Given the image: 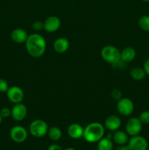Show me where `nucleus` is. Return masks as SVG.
Wrapping results in <instances>:
<instances>
[{"label": "nucleus", "mask_w": 149, "mask_h": 150, "mask_svg": "<svg viewBox=\"0 0 149 150\" xmlns=\"http://www.w3.org/2000/svg\"><path fill=\"white\" fill-rule=\"evenodd\" d=\"M25 44L27 52L34 58L42 57L46 50V40L43 36L37 33L29 35Z\"/></svg>", "instance_id": "nucleus-1"}, {"label": "nucleus", "mask_w": 149, "mask_h": 150, "mask_svg": "<svg viewBox=\"0 0 149 150\" xmlns=\"http://www.w3.org/2000/svg\"><path fill=\"white\" fill-rule=\"evenodd\" d=\"M105 127L101 123L91 122L84 128L83 138L89 143H96L104 137Z\"/></svg>", "instance_id": "nucleus-2"}, {"label": "nucleus", "mask_w": 149, "mask_h": 150, "mask_svg": "<svg viewBox=\"0 0 149 150\" xmlns=\"http://www.w3.org/2000/svg\"><path fill=\"white\" fill-rule=\"evenodd\" d=\"M101 57L106 62L112 65L121 60V51L114 45H105L101 50Z\"/></svg>", "instance_id": "nucleus-3"}, {"label": "nucleus", "mask_w": 149, "mask_h": 150, "mask_svg": "<svg viewBox=\"0 0 149 150\" xmlns=\"http://www.w3.org/2000/svg\"><path fill=\"white\" fill-rule=\"evenodd\" d=\"M48 125L46 122L42 120H35L29 125V133L35 138H42L48 133Z\"/></svg>", "instance_id": "nucleus-4"}, {"label": "nucleus", "mask_w": 149, "mask_h": 150, "mask_svg": "<svg viewBox=\"0 0 149 150\" xmlns=\"http://www.w3.org/2000/svg\"><path fill=\"white\" fill-rule=\"evenodd\" d=\"M117 110L121 115L127 117L134 112V105L133 101L128 98H121L116 105Z\"/></svg>", "instance_id": "nucleus-5"}, {"label": "nucleus", "mask_w": 149, "mask_h": 150, "mask_svg": "<svg viewBox=\"0 0 149 150\" xmlns=\"http://www.w3.org/2000/svg\"><path fill=\"white\" fill-rule=\"evenodd\" d=\"M143 128V123L137 117H131L126 123V132L129 136L139 135Z\"/></svg>", "instance_id": "nucleus-6"}, {"label": "nucleus", "mask_w": 149, "mask_h": 150, "mask_svg": "<svg viewBox=\"0 0 149 150\" xmlns=\"http://www.w3.org/2000/svg\"><path fill=\"white\" fill-rule=\"evenodd\" d=\"M10 136L14 142L23 143L27 139L28 132L23 126L15 125L10 129Z\"/></svg>", "instance_id": "nucleus-7"}, {"label": "nucleus", "mask_w": 149, "mask_h": 150, "mask_svg": "<svg viewBox=\"0 0 149 150\" xmlns=\"http://www.w3.org/2000/svg\"><path fill=\"white\" fill-rule=\"evenodd\" d=\"M127 145L129 150H147L148 146L147 140L140 135L131 136Z\"/></svg>", "instance_id": "nucleus-8"}, {"label": "nucleus", "mask_w": 149, "mask_h": 150, "mask_svg": "<svg viewBox=\"0 0 149 150\" xmlns=\"http://www.w3.org/2000/svg\"><path fill=\"white\" fill-rule=\"evenodd\" d=\"M9 100L14 104L20 103L24 99V92L23 89L18 86H13L9 87L6 92Z\"/></svg>", "instance_id": "nucleus-9"}, {"label": "nucleus", "mask_w": 149, "mask_h": 150, "mask_svg": "<svg viewBox=\"0 0 149 150\" xmlns=\"http://www.w3.org/2000/svg\"><path fill=\"white\" fill-rule=\"evenodd\" d=\"M27 113V107L22 103L15 104L14 106L11 108V117L16 122H20L24 120Z\"/></svg>", "instance_id": "nucleus-10"}, {"label": "nucleus", "mask_w": 149, "mask_h": 150, "mask_svg": "<svg viewBox=\"0 0 149 150\" xmlns=\"http://www.w3.org/2000/svg\"><path fill=\"white\" fill-rule=\"evenodd\" d=\"M61 20L56 16H51L44 21V29L48 32H55L61 26Z\"/></svg>", "instance_id": "nucleus-11"}, {"label": "nucleus", "mask_w": 149, "mask_h": 150, "mask_svg": "<svg viewBox=\"0 0 149 150\" xmlns=\"http://www.w3.org/2000/svg\"><path fill=\"white\" fill-rule=\"evenodd\" d=\"M121 126V120L118 116L110 115L105 119V127L110 131L118 130Z\"/></svg>", "instance_id": "nucleus-12"}, {"label": "nucleus", "mask_w": 149, "mask_h": 150, "mask_svg": "<svg viewBox=\"0 0 149 150\" xmlns=\"http://www.w3.org/2000/svg\"><path fill=\"white\" fill-rule=\"evenodd\" d=\"M83 132L84 129L83 127L77 123L71 124L67 128V134L73 139H79L83 137Z\"/></svg>", "instance_id": "nucleus-13"}, {"label": "nucleus", "mask_w": 149, "mask_h": 150, "mask_svg": "<svg viewBox=\"0 0 149 150\" xmlns=\"http://www.w3.org/2000/svg\"><path fill=\"white\" fill-rule=\"evenodd\" d=\"M28 36H29V35L26 32V31L21 29V28L15 29L12 32L11 35H10L12 40L13 42H16V43H23V42H26Z\"/></svg>", "instance_id": "nucleus-14"}, {"label": "nucleus", "mask_w": 149, "mask_h": 150, "mask_svg": "<svg viewBox=\"0 0 149 150\" xmlns=\"http://www.w3.org/2000/svg\"><path fill=\"white\" fill-rule=\"evenodd\" d=\"M54 51L58 54L65 53L70 48V42L65 38H58L53 42Z\"/></svg>", "instance_id": "nucleus-15"}, {"label": "nucleus", "mask_w": 149, "mask_h": 150, "mask_svg": "<svg viewBox=\"0 0 149 150\" xmlns=\"http://www.w3.org/2000/svg\"><path fill=\"white\" fill-rule=\"evenodd\" d=\"M136 57V51L132 47H127L121 51V60L124 62L129 63Z\"/></svg>", "instance_id": "nucleus-16"}, {"label": "nucleus", "mask_w": 149, "mask_h": 150, "mask_svg": "<svg viewBox=\"0 0 149 150\" xmlns=\"http://www.w3.org/2000/svg\"><path fill=\"white\" fill-rule=\"evenodd\" d=\"M129 135L122 130H115L112 133V140L118 145H125L129 142Z\"/></svg>", "instance_id": "nucleus-17"}, {"label": "nucleus", "mask_w": 149, "mask_h": 150, "mask_svg": "<svg viewBox=\"0 0 149 150\" xmlns=\"http://www.w3.org/2000/svg\"><path fill=\"white\" fill-rule=\"evenodd\" d=\"M130 76L134 80L140 81L145 78L146 73L143 68L140 67H135L130 70Z\"/></svg>", "instance_id": "nucleus-18"}, {"label": "nucleus", "mask_w": 149, "mask_h": 150, "mask_svg": "<svg viewBox=\"0 0 149 150\" xmlns=\"http://www.w3.org/2000/svg\"><path fill=\"white\" fill-rule=\"evenodd\" d=\"M98 150H112L113 149V143L112 139L107 137H103L98 142Z\"/></svg>", "instance_id": "nucleus-19"}, {"label": "nucleus", "mask_w": 149, "mask_h": 150, "mask_svg": "<svg viewBox=\"0 0 149 150\" xmlns=\"http://www.w3.org/2000/svg\"><path fill=\"white\" fill-rule=\"evenodd\" d=\"M48 136L51 140L56 142L58 141L62 136V132H61V129L56 126H53V127L48 128Z\"/></svg>", "instance_id": "nucleus-20"}, {"label": "nucleus", "mask_w": 149, "mask_h": 150, "mask_svg": "<svg viewBox=\"0 0 149 150\" xmlns=\"http://www.w3.org/2000/svg\"><path fill=\"white\" fill-rule=\"evenodd\" d=\"M139 27L145 32H149V16L145 15L138 20Z\"/></svg>", "instance_id": "nucleus-21"}, {"label": "nucleus", "mask_w": 149, "mask_h": 150, "mask_svg": "<svg viewBox=\"0 0 149 150\" xmlns=\"http://www.w3.org/2000/svg\"><path fill=\"white\" fill-rule=\"evenodd\" d=\"M139 119L141 121L143 124H149V111L145 110L143 111L141 114H140Z\"/></svg>", "instance_id": "nucleus-22"}, {"label": "nucleus", "mask_w": 149, "mask_h": 150, "mask_svg": "<svg viewBox=\"0 0 149 150\" xmlns=\"http://www.w3.org/2000/svg\"><path fill=\"white\" fill-rule=\"evenodd\" d=\"M32 26L34 30L39 32V31L44 29V22L41 21H35L32 23Z\"/></svg>", "instance_id": "nucleus-23"}, {"label": "nucleus", "mask_w": 149, "mask_h": 150, "mask_svg": "<svg viewBox=\"0 0 149 150\" xmlns=\"http://www.w3.org/2000/svg\"><path fill=\"white\" fill-rule=\"evenodd\" d=\"M9 87L10 86H9L7 81L4 79H0V92H1V93L7 92Z\"/></svg>", "instance_id": "nucleus-24"}, {"label": "nucleus", "mask_w": 149, "mask_h": 150, "mask_svg": "<svg viewBox=\"0 0 149 150\" xmlns=\"http://www.w3.org/2000/svg\"><path fill=\"white\" fill-rule=\"evenodd\" d=\"M0 114L2 118H8L11 117V109L8 107H4L0 110Z\"/></svg>", "instance_id": "nucleus-25"}, {"label": "nucleus", "mask_w": 149, "mask_h": 150, "mask_svg": "<svg viewBox=\"0 0 149 150\" xmlns=\"http://www.w3.org/2000/svg\"><path fill=\"white\" fill-rule=\"evenodd\" d=\"M111 95H112V98H113L114 100H116L118 101V100H120L122 98V92H121V91L120 90V89H115L112 91Z\"/></svg>", "instance_id": "nucleus-26"}, {"label": "nucleus", "mask_w": 149, "mask_h": 150, "mask_svg": "<svg viewBox=\"0 0 149 150\" xmlns=\"http://www.w3.org/2000/svg\"><path fill=\"white\" fill-rule=\"evenodd\" d=\"M48 150H62L61 146L57 144H53L50 145L48 147Z\"/></svg>", "instance_id": "nucleus-27"}, {"label": "nucleus", "mask_w": 149, "mask_h": 150, "mask_svg": "<svg viewBox=\"0 0 149 150\" xmlns=\"http://www.w3.org/2000/svg\"><path fill=\"white\" fill-rule=\"evenodd\" d=\"M143 69L145 71L146 75L149 76V59H148L144 63V65H143Z\"/></svg>", "instance_id": "nucleus-28"}, {"label": "nucleus", "mask_w": 149, "mask_h": 150, "mask_svg": "<svg viewBox=\"0 0 149 150\" xmlns=\"http://www.w3.org/2000/svg\"><path fill=\"white\" fill-rule=\"evenodd\" d=\"M115 150H129V149L128 145H118V147L115 149Z\"/></svg>", "instance_id": "nucleus-29"}, {"label": "nucleus", "mask_w": 149, "mask_h": 150, "mask_svg": "<svg viewBox=\"0 0 149 150\" xmlns=\"http://www.w3.org/2000/svg\"><path fill=\"white\" fill-rule=\"evenodd\" d=\"M2 117H1V114H0V125H1V121H2Z\"/></svg>", "instance_id": "nucleus-30"}, {"label": "nucleus", "mask_w": 149, "mask_h": 150, "mask_svg": "<svg viewBox=\"0 0 149 150\" xmlns=\"http://www.w3.org/2000/svg\"><path fill=\"white\" fill-rule=\"evenodd\" d=\"M65 150H76V149H73V148H68V149H66Z\"/></svg>", "instance_id": "nucleus-31"}, {"label": "nucleus", "mask_w": 149, "mask_h": 150, "mask_svg": "<svg viewBox=\"0 0 149 150\" xmlns=\"http://www.w3.org/2000/svg\"><path fill=\"white\" fill-rule=\"evenodd\" d=\"M142 1H145V2H149V0H142Z\"/></svg>", "instance_id": "nucleus-32"}]
</instances>
